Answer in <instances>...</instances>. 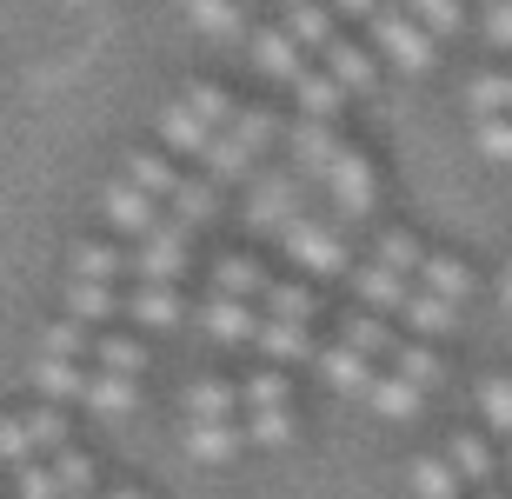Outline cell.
Instances as JSON below:
<instances>
[{
    "instance_id": "obj_31",
    "label": "cell",
    "mask_w": 512,
    "mask_h": 499,
    "mask_svg": "<svg viewBox=\"0 0 512 499\" xmlns=\"http://www.w3.org/2000/svg\"><path fill=\"white\" fill-rule=\"evenodd\" d=\"M386 366H393L399 380H413L419 393H433V386L446 380V366H439V353H433L426 340H399V346H393V360H386Z\"/></svg>"
},
{
    "instance_id": "obj_26",
    "label": "cell",
    "mask_w": 512,
    "mask_h": 499,
    "mask_svg": "<svg viewBox=\"0 0 512 499\" xmlns=\"http://www.w3.org/2000/svg\"><path fill=\"white\" fill-rule=\"evenodd\" d=\"M406 486H413V499H459L466 493V480L453 473L446 453H419V460L406 466Z\"/></svg>"
},
{
    "instance_id": "obj_52",
    "label": "cell",
    "mask_w": 512,
    "mask_h": 499,
    "mask_svg": "<svg viewBox=\"0 0 512 499\" xmlns=\"http://www.w3.org/2000/svg\"><path fill=\"white\" fill-rule=\"evenodd\" d=\"M486 40H493V47H512V0L486 7Z\"/></svg>"
},
{
    "instance_id": "obj_32",
    "label": "cell",
    "mask_w": 512,
    "mask_h": 499,
    "mask_svg": "<svg viewBox=\"0 0 512 499\" xmlns=\"http://www.w3.org/2000/svg\"><path fill=\"white\" fill-rule=\"evenodd\" d=\"M399 313H406V327H413L419 340H439V333H453V320H459L453 300H439V293H426V287H413V300Z\"/></svg>"
},
{
    "instance_id": "obj_54",
    "label": "cell",
    "mask_w": 512,
    "mask_h": 499,
    "mask_svg": "<svg viewBox=\"0 0 512 499\" xmlns=\"http://www.w3.org/2000/svg\"><path fill=\"white\" fill-rule=\"evenodd\" d=\"M107 499H153V493H140V486H114Z\"/></svg>"
},
{
    "instance_id": "obj_34",
    "label": "cell",
    "mask_w": 512,
    "mask_h": 499,
    "mask_svg": "<svg viewBox=\"0 0 512 499\" xmlns=\"http://www.w3.org/2000/svg\"><path fill=\"white\" fill-rule=\"evenodd\" d=\"M266 320H293V327H306L313 313H320V300H313V287H300V280H273L260 300Z\"/></svg>"
},
{
    "instance_id": "obj_50",
    "label": "cell",
    "mask_w": 512,
    "mask_h": 499,
    "mask_svg": "<svg viewBox=\"0 0 512 499\" xmlns=\"http://www.w3.org/2000/svg\"><path fill=\"white\" fill-rule=\"evenodd\" d=\"M473 147H479V160H493V167H512V120H479Z\"/></svg>"
},
{
    "instance_id": "obj_51",
    "label": "cell",
    "mask_w": 512,
    "mask_h": 499,
    "mask_svg": "<svg viewBox=\"0 0 512 499\" xmlns=\"http://www.w3.org/2000/svg\"><path fill=\"white\" fill-rule=\"evenodd\" d=\"M406 14H413L426 34H459V0H406Z\"/></svg>"
},
{
    "instance_id": "obj_29",
    "label": "cell",
    "mask_w": 512,
    "mask_h": 499,
    "mask_svg": "<svg viewBox=\"0 0 512 499\" xmlns=\"http://www.w3.org/2000/svg\"><path fill=\"white\" fill-rule=\"evenodd\" d=\"M293 100H300L306 120H333V114H340V100H346V87L326 74V67H306V74L293 80Z\"/></svg>"
},
{
    "instance_id": "obj_41",
    "label": "cell",
    "mask_w": 512,
    "mask_h": 499,
    "mask_svg": "<svg viewBox=\"0 0 512 499\" xmlns=\"http://www.w3.org/2000/svg\"><path fill=\"white\" fill-rule=\"evenodd\" d=\"M240 406L260 413V406H293V386H286V366H260L240 380Z\"/></svg>"
},
{
    "instance_id": "obj_42",
    "label": "cell",
    "mask_w": 512,
    "mask_h": 499,
    "mask_svg": "<svg viewBox=\"0 0 512 499\" xmlns=\"http://www.w3.org/2000/svg\"><path fill=\"white\" fill-rule=\"evenodd\" d=\"M479 413H486V433L512 446V373H493V380H479Z\"/></svg>"
},
{
    "instance_id": "obj_14",
    "label": "cell",
    "mask_w": 512,
    "mask_h": 499,
    "mask_svg": "<svg viewBox=\"0 0 512 499\" xmlns=\"http://www.w3.org/2000/svg\"><path fill=\"white\" fill-rule=\"evenodd\" d=\"M240 446H247V426L240 420H187V453L200 466H227Z\"/></svg>"
},
{
    "instance_id": "obj_16",
    "label": "cell",
    "mask_w": 512,
    "mask_h": 499,
    "mask_svg": "<svg viewBox=\"0 0 512 499\" xmlns=\"http://www.w3.org/2000/svg\"><path fill=\"white\" fill-rule=\"evenodd\" d=\"M266 287H273V273L260 267V260H253V253H227V260H220V267H213V293H220V300H266Z\"/></svg>"
},
{
    "instance_id": "obj_7",
    "label": "cell",
    "mask_w": 512,
    "mask_h": 499,
    "mask_svg": "<svg viewBox=\"0 0 512 499\" xmlns=\"http://www.w3.org/2000/svg\"><path fill=\"white\" fill-rule=\"evenodd\" d=\"M100 213H107V227L127 233V240H147V233L167 220V207H160L153 193H140L133 180H114V187L100 193Z\"/></svg>"
},
{
    "instance_id": "obj_37",
    "label": "cell",
    "mask_w": 512,
    "mask_h": 499,
    "mask_svg": "<svg viewBox=\"0 0 512 499\" xmlns=\"http://www.w3.org/2000/svg\"><path fill=\"white\" fill-rule=\"evenodd\" d=\"M120 273H127V253H120V247H107V240H80V247H74V280L114 287Z\"/></svg>"
},
{
    "instance_id": "obj_28",
    "label": "cell",
    "mask_w": 512,
    "mask_h": 499,
    "mask_svg": "<svg viewBox=\"0 0 512 499\" xmlns=\"http://www.w3.org/2000/svg\"><path fill=\"white\" fill-rule=\"evenodd\" d=\"M120 180H133V187H140V193H153V200L167 207L173 193H180V180H187V173L173 167L167 154H127V173H120Z\"/></svg>"
},
{
    "instance_id": "obj_44",
    "label": "cell",
    "mask_w": 512,
    "mask_h": 499,
    "mask_svg": "<svg viewBox=\"0 0 512 499\" xmlns=\"http://www.w3.org/2000/svg\"><path fill=\"white\" fill-rule=\"evenodd\" d=\"M466 107L479 120H512V74H479L466 87Z\"/></svg>"
},
{
    "instance_id": "obj_6",
    "label": "cell",
    "mask_w": 512,
    "mask_h": 499,
    "mask_svg": "<svg viewBox=\"0 0 512 499\" xmlns=\"http://www.w3.org/2000/svg\"><path fill=\"white\" fill-rule=\"evenodd\" d=\"M286 160L300 173L306 187H320L333 160H340V134H333V120H300V127H286Z\"/></svg>"
},
{
    "instance_id": "obj_40",
    "label": "cell",
    "mask_w": 512,
    "mask_h": 499,
    "mask_svg": "<svg viewBox=\"0 0 512 499\" xmlns=\"http://www.w3.org/2000/svg\"><path fill=\"white\" fill-rule=\"evenodd\" d=\"M373 260H380V267H393V273H406V280L419 287V267H426V247H419V240H413L406 227H386V233H380V247H373Z\"/></svg>"
},
{
    "instance_id": "obj_47",
    "label": "cell",
    "mask_w": 512,
    "mask_h": 499,
    "mask_svg": "<svg viewBox=\"0 0 512 499\" xmlns=\"http://www.w3.org/2000/svg\"><path fill=\"white\" fill-rule=\"evenodd\" d=\"M27 426H34V446H40V460H54V453H67V413H60V406H34V413H27Z\"/></svg>"
},
{
    "instance_id": "obj_23",
    "label": "cell",
    "mask_w": 512,
    "mask_h": 499,
    "mask_svg": "<svg viewBox=\"0 0 512 499\" xmlns=\"http://www.w3.org/2000/svg\"><path fill=\"white\" fill-rule=\"evenodd\" d=\"M87 406H94L100 420H127L133 406H140V380H127V373H87Z\"/></svg>"
},
{
    "instance_id": "obj_18",
    "label": "cell",
    "mask_w": 512,
    "mask_h": 499,
    "mask_svg": "<svg viewBox=\"0 0 512 499\" xmlns=\"http://www.w3.org/2000/svg\"><path fill=\"white\" fill-rule=\"evenodd\" d=\"M280 27L300 40L306 54H326V47L340 40V34H333V14H326L320 0H280Z\"/></svg>"
},
{
    "instance_id": "obj_13",
    "label": "cell",
    "mask_w": 512,
    "mask_h": 499,
    "mask_svg": "<svg viewBox=\"0 0 512 499\" xmlns=\"http://www.w3.org/2000/svg\"><path fill=\"white\" fill-rule=\"evenodd\" d=\"M200 327H207L220 346H247V340H260V307H247V300H220V293H213L207 307H200Z\"/></svg>"
},
{
    "instance_id": "obj_19",
    "label": "cell",
    "mask_w": 512,
    "mask_h": 499,
    "mask_svg": "<svg viewBox=\"0 0 512 499\" xmlns=\"http://www.w3.org/2000/svg\"><path fill=\"white\" fill-rule=\"evenodd\" d=\"M87 373H94V366H80V360H47V353H34V386L47 393V406L87 400Z\"/></svg>"
},
{
    "instance_id": "obj_36",
    "label": "cell",
    "mask_w": 512,
    "mask_h": 499,
    "mask_svg": "<svg viewBox=\"0 0 512 499\" xmlns=\"http://www.w3.org/2000/svg\"><path fill=\"white\" fill-rule=\"evenodd\" d=\"M326 74L340 80L346 94H360V87H373V54H366V47H353V40H333V47H326Z\"/></svg>"
},
{
    "instance_id": "obj_4",
    "label": "cell",
    "mask_w": 512,
    "mask_h": 499,
    "mask_svg": "<svg viewBox=\"0 0 512 499\" xmlns=\"http://www.w3.org/2000/svg\"><path fill=\"white\" fill-rule=\"evenodd\" d=\"M187 240H193V233H180L173 220H160L147 240H133L127 273H133V280H147V287H180V273H187Z\"/></svg>"
},
{
    "instance_id": "obj_3",
    "label": "cell",
    "mask_w": 512,
    "mask_h": 499,
    "mask_svg": "<svg viewBox=\"0 0 512 499\" xmlns=\"http://www.w3.org/2000/svg\"><path fill=\"white\" fill-rule=\"evenodd\" d=\"M286 253L300 273H346V227L326 207H313L306 220L286 227Z\"/></svg>"
},
{
    "instance_id": "obj_39",
    "label": "cell",
    "mask_w": 512,
    "mask_h": 499,
    "mask_svg": "<svg viewBox=\"0 0 512 499\" xmlns=\"http://www.w3.org/2000/svg\"><path fill=\"white\" fill-rule=\"evenodd\" d=\"M54 480H60V499H94V480H100V466L94 453H80V446H67V453H54Z\"/></svg>"
},
{
    "instance_id": "obj_11",
    "label": "cell",
    "mask_w": 512,
    "mask_h": 499,
    "mask_svg": "<svg viewBox=\"0 0 512 499\" xmlns=\"http://www.w3.org/2000/svg\"><path fill=\"white\" fill-rule=\"evenodd\" d=\"M160 140H167L173 154H193V160H207V147H213L220 134H213L207 120H200V114L187 107V94H180V100H167V107H160Z\"/></svg>"
},
{
    "instance_id": "obj_25",
    "label": "cell",
    "mask_w": 512,
    "mask_h": 499,
    "mask_svg": "<svg viewBox=\"0 0 512 499\" xmlns=\"http://www.w3.org/2000/svg\"><path fill=\"white\" fill-rule=\"evenodd\" d=\"M419 287L426 293H439V300H473V267H466V260H453V253H426V267H419Z\"/></svg>"
},
{
    "instance_id": "obj_27",
    "label": "cell",
    "mask_w": 512,
    "mask_h": 499,
    "mask_svg": "<svg viewBox=\"0 0 512 499\" xmlns=\"http://www.w3.org/2000/svg\"><path fill=\"white\" fill-rule=\"evenodd\" d=\"M260 360L266 366H293V360H306V353H313V333L306 327H293V320H266L260 313Z\"/></svg>"
},
{
    "instance_id": "obj_53",
    "label": "cell",
    "mask_w": 512,
    "mask_h": 499,
    "mask_svg": "<svg viewBox=\"0 0 512 499\" xmlns=\"http://www.w3.org/2000/svg\"><path fill=\"white\" fill-rule=\"evenodd\" d=\"M333 7H340V14H366V20L380 14V0H333Z\"/></svg>"
},
{
    "instance_id": "obj_33",
    "label": "cell",
    "mask_w": 512,
    "mask_h": 499,
    "mask_svg": "<svg viewBox=\"0 0 512 499\" xmlns=\"http://www.w3.org/2000/svg\"><path fill=\"white\" fill-rule=\"evenodd\" d=\"M94 366L100 373H127V380H140V373H147V346L133 340V333H94Z\"/></svg>"
},
{
    "instance_id": "obj_46",
    "label": "cell",
    "mask_w": 512,
    "mask_h": 499,
    "mask_svg": "<svg viewBox=\"0 0 512 499\" xmlns=\"http://www.w3.org/2000/svg\"><path fill=\"white\" fill-rule=\"evenodd\" d=\"M27 460H40L27 413H0V466H27Z\"/></svg>"
},
{
    "instance_id": "obj_35",
    "label": "cell",
    "mask_w": 512,
    "mask_h": 499,
    "mask_svg": "<svg viewBox=\"0 0 512 499\" xmlns=\"http://www.w3.org/2000/svg\"><path fill=\"white\" fill-rule=\"evenodd\" d=\"M180 7H187V20L213 40H233L247 27V7H240V0H180Z\"/></svg>"
},
{
    "instance_id": "obj_9",
    "label": "cell",
    "mask_w": 512,
    "mask_h": 499,
    "mask_svg": "<svg viewBox=\"0 0 512 499\" xmlns=\"http://www.w3.org/2000/svg\"><path fill=\"white\" fill-rule=\"evenodd\" d=\"M253 67H260L266 80H286V87H293V80L306 74V47L293 34H286V27H253Z\"/></svg>"
},
{
    "instance_id": "obj_56",
    "label": "cell",
    "mask_w": 512,
    "mask_h": 499,
    "mask_svg": "<svg viewBox=\"0 0 512 499\" xmlns=\"http://www.w3.org/2000/svg\"><path fill=\"white\" fill-rule=\"evenodd\" d=\"M479 499H512V493H493V486H486V493H479Z\"/></svg>"
},
{
    "instance_id": "obj_10",
    "label": "cell",
    "mask_w": 512,
    "mask_h": 499,
    "mask_svg": "<svg viewBox=\"0 0 512 499\" xmlns=\"http://www.w3.org/2000/svg\"><path fill=\"white\" fill-rule=\"evenodd\" d=\"M353 293H360L366 313H399L406 300H413V280L393 273V267H380V260H360V267H353Z\"/></svg>"
},
{
    "instance_id": "obj_1",
    "label": "cell",
    "mask_w": 512,
    "mask_h": 499,
    "mask_svg": "<svg viewBox=\"0 0 512 499\" xmlns=\"http://www.w3.org/2000/svg\"><path fill=\"white\" fill-rule=\"evenodd\" d=\"M313 193H320V187H306L293 167H286V173H260L253 193H247V227L253 233H280V240H286V227L313 213Z\"/></svg>"
},
{
    "instance_id": "obj_45",
    "label": "cell",
    "mask_w": 512,
    "mask_h": 499,
    "mask_svg": "<svg viewBox=\"0 0 512 499\" xmlns=\"http://www.w3.org/2000/svg\"><path fill=\"white\" fill-rule=\"evenodd\" d=\"M227 134H233V140H247L253 154L266 160V147L280 140V120H273V107H240V114L227 120Z\"/></svg>"
},
{
    "instance_id": "obj_22",
    "label": "cell",
    "mask_w": 512,
    "mask_h": 499,
    "mask_svg": "<svg viewBox=\"0 0 512 499\" xmlns=\"http://www.w3.org/2000/svg\"><path fill=\"white\" fill-rule=\"evenodd\" d=\"M180 406H187V420H240V386L207 373V380H193L180 393Z\"/></svg>"
},
{
    "instance_id": "obj_48",
    "label": "cell",
    "mask_w": 512,
    "mask_h": 499,
    "mask_svg": "<svg viewBox=\"0 0 512 499\" xmlns=\"http://www.w3.org/2000/svg\"><path fill=\"white\" fill-rule=\"evenodd\" d=\"M187 107H193V114H200V120H207L213 134H227V120L240 114V107H233V100L220 94V87H187Z\"/></svg>"
},
{
    "instance_id": "obj_55",
    "label": "cell",
    "mask_w": 512,
    "mask_h": 499,
    "mask_svg": "<svg viewBox=\"0 0 512 499\" xmlns=\"http://www.w3.org/2000/svg\"><path fill=\"white\" fill-rule=\"evenodd\" d=\"M499 300H506V307H512V267L499 273Z\"/></svg>"
},
{
    "instance_id": "obj_57",
    "label": "cell",
    "mask_w": 512,
    "mask_h": 499,
    "mask_svg": "<svg viewBox=\"0 0 512 499\" xmlns=\"http://www.w3.org/2000/svg\"><path fill=\"white\" fill-rule=\"evenodd\" d=\"M506 466H512V446H506Z\"/></svg>"
},
{
    "instance_id": "obj_30",
    "label": "cell",
    "mask_w": 512,
    "mask_h": 499,
    "mask_svg": "<svg viewBox=\"0 0 512 499\" xmlns=\"http://www.w3.org/2000/svg\"><path fill=\"white\" fill-rule=\"evenodd\" d=\"M366 406H373V413H380V420H413L419 406H426V393H419L413 380H399L393 366H386L380 380H373V393H366Z\"/></svg>"
},
{
    "instance_id": "obj_43",
    "label": "cell",
    "mask_w": 512,
    "mask_h": 499,
    "mask_svg": "<svg viewBox=\"0 0 512 499\" xmlns=\"http://www.w3.org/2000/svg\"><path fill=\"white\" fill-rule=\"evenodd\" d=\"M40 353H47V360H80V366H87V353H94V327H80V320H54V327L40 333Z\"/></svg>"
},
{
    "instance_id": "obj_15",
    "label": "cell",
    "mask_w": 512,
    "mask_h": 499,
    "mask_svg": "<svg viewBox=\"0 0 512 499\" xmlns=\"http://www.w3.org/2000/svg\"><path fill=\"white\" fill-rule=\"evenodd\" d=\"M127 320L133 327H153V333H167V327H180L187 320V300H180V287H140L127 293Z\"/></svg>"
},
{
    "instance_id": "obj_58",
    "label": "cell",
    "mask_w": 512,
    "mask_h": 499,
    "mask_svg": "<svg viewBox=\"0 0 512 499\" xmlns=\"http://www.w3.org/2000/svg\"><path fill=\"white\" fill-rule=\"evenodd\" d=\"M240 7H247V0H240Z\"/></svg>"
},
{
    "instance_id": "obj_12",
    "label": "cell",
    "mask_w": 512,
    "mask_h": 499,
    "mask_svg": "<svg viewBox=\"0 0 512 499\" xmlns=\"http://www.w3.org/2000/svg\"><path fill=\"white\" fill-rule=\"evenodd\" d=\"M167 220H173L180 233H200V227H213V220H220V187H213L207 173H200V180L187 173V180H180V193L167 200Z\"/></svg>"
},
{
    "instance_id": "obj_24",
    "label": "cell",
    "mask_w": 512,
    "mask_h": 499,
    "mask_svg": "<svg viewBox=\"0 0 512 499\" xmlns=\"http://www.w3.org/2000/svg\"><path fill=\"white\" fill-rule=\"evenodd\" d=\"M340 340L346 346H353V353H366V360H373V366H380V360H393V327H386V313H346V320H340Z\"/></svg>"
},
{
    "instance_id": "obj_49",
    "label": "cell",
    "mask_w": 512,
    "mask_h": 499,
    "mask_svg": "<svg viewBox=\"0 0 512 499\" xmlns=\"http://www.w3.org/2000/svg\"><path fill=\"white\" fill-rule=\"evenodd\" d=\"M14 499H60L54 466H47V460H27V466H14Z\"/></svg>"
},
{
    "instance_id": "obj_5",
    "label": "cell",
    "mask_w": 512,
    "mask_h": 499,
    "mask_svg": "<svg viewBox=\"0 0 512 499\" xmlns=\"http://www.w3.org/2000/svg\"><path fill=\"white\" fill-rule=\"evenodd\" d=\"M373 40H380V54L393 60V67H406V74H426V67H433V34H426L406 7H380V14H373Z\"/></svg>"
},
{
    "instance_id": "obj_8",
    "label": "cell",
    "mask_w": 512,
    "mask_h": 499,
    "mask_svg": "<svg viewBox=\"0 0 512 499\" xmlns=\"http://www.w3.org/2000/svg\"><path fill=\"white\" fill-rule=\"evenodd\" d=\"M320 380L333 386V393H346V400H366L373 380H380V366L366 360V353H353L346 340H333V346H320Z\"/></svg>"
},
{
    "instance_id": "obj_21",
    "label": "cell",
    "mask_w": 512,
    "mask_h": 499,
    "mask_svg": "<svg viewBox=\"0 0 512 499\" xmlns=\"http://www.w3.org/2000/svg\"><path fill=\"white\" fill-rule=\"evenodd\" d=\"M446 460H453V473L466 486H479V493H486V486H493V473H499L486 433H453V440H446Z\"/></svg>"
},
{
    "instance_id": "obj_17",
    "label": "cell",
    "mask_w": 512,
    "mask_h": 499,
    "mask_svg": "<svg viewBox=\"0 0 512 499\" xmlns=\"http://www.w3.org/2000/svg\"><path fill=\"white\" fill-rule=\"evenodd\" d=\"M200 167H207V180H213V187H240V180L253 187V180H260V154H253L247 140H233V134H220V140H213Z\"/></svg>"
},
{
    "instance_id": "obj_20",
    "label": "cell",
    "mask_w": 512,
    "mask_h": 499,
    "mask_svg": "<svg viewBox=\"0 0 512 499\" xmlns=\"http://www.w3.org/2000/svg\"><path fill=\"white\" fill-rule=\"evenodd\" d=\"M114 313H127V300H120L114 287H100V280H67V320H80V327H107Z\"/></svg>"
},
{
    "instance_id": "obj_38",
    "label": "cell",
    "mask_w": 512,
    "mask_h": 499,
    "mask_svg": "<svg viewBox=\"0 0 512 499\" xmlns=\"http://www.w3.org/2000/svg\"><path fill=\"white\" fill-rule=\"evenodd\" d=\"M247 440L253 446H293L300 440V413H293V406H260V413H247Z\"/></svg>"
},
{
    "instance_id": "obj_2",
    "label": "cell",
    "mask_w": 512,
    "mask_h": 499,
    "mask_svg": "<svg viewBox=\"0 0 512 499\" xmlns=\"http://www.w3.org/2000/svg\"><path fill=\"white\" fill-rule=\"evenodd\" d=\"M326 193V213L340 220V227H360L366 213L380 207V173H373V160L360 154V147H340V160H333V173L320 180Z\"/></svg>"
}]
</instances>
